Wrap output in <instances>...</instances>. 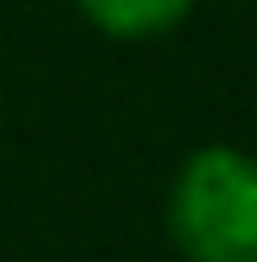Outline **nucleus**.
Masks as SVG:
<instances>
[{
  "instance_id": "nucleus-1",
  "label": "nucleus",
  "mask_w": 257,
  "mask_h": 262,
  "mask_svg": "<svg viewBox=\"0 0 257 262\" xmlns=\"http://www.w3.org/2000/svg\"><path fill=\"white\" fill-rule=\"evenodd\" d=\"M166 225L188 262H257V156L193 150L172 182Z\"/></svg>"
},
{
  "instance_id": "nucleus-2",
  "label": "nucleus",
  "mask_w": 257,
  "mask_h": 262,
  "mask_svg": "<svg viewBox=\"0 0 257 262\" xmlns=\"http://www.w3.org/2000/svg\"><path fill=\"white\" fill-rule=\"evenodd\" d=\"M75 11L108 38H161L188 21L193 0H75Z\"/></svg>"
}]
</instances>
